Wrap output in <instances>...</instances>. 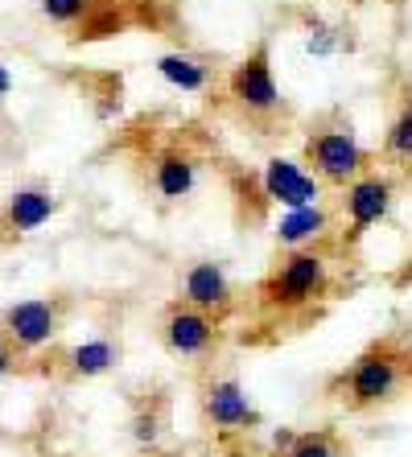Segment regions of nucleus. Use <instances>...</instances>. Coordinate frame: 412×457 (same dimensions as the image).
Listing matches in <instances>:
<instances>
[{"label":"nucleus","instance_id":"1","mask_svg":"<svg viewBox=\"0 0 412 457\" xmlns=\"http://www.w3.org/2000/svg\"><path fill=\"white\" fill-rule=\"evenodd\" d=\"M408 371H412V362L396 342H375V346H367L334 379V395H339L350 412H371V408H380V404H391L404 392Z\"/></svg>","mask_w":412,"mask_h":457},{"label":"nucleus","instance_id":"2","mask_svg":"<svg viewBox=\"0 0 412 457\" xmlns=\"http://www.w3.org/2000/svg\"><path fill=\"white\" fill-rule=\"evenodd\" d=\"M256 297L268 313H301L330 297V260L317 247H297L273 264Z\"/></svg>","mask_w":412,"mask_h":457},{"label":"nucleus","instance_id":"3","mask_svg":"<svg viewBox=\"0 0 412 457\" xmlns=\"http://www.w3.org/2000/svg\"><path fill=\"white\" fill-rule=\"evenodd\" d=\"M227 99H231V107L243 112L248 120H273L285 112V96H281V83H276L268 42L252 46V50L227 71Z\"/></svg>","mask_w":412,"mask_h":457},{"label":"nucleus","instance_id":"4","mask_svg":"<svg viewBox=\"0 0 412 457\" xmlns=\"http://www.w3.org/2000/svg\"><path fill=\"white\" fill-rule=\"evenodd\" d=\"M306 165L326 181V186H347L359 173L371 170V153L359 145L355 128L350 124H326L314 128L306 137Z\"/></svg>","mask_w":412,"mask_h":457},{"label":"nucleus","instance_id":"5","mask_svg":"<svg viewBox=\"0 0 412 457\" xmlns=\"http://www.w3.org/2000/svg\"><path fill=\"white\" fill-rule=\"evenodd\" d=\"M63 321H66V297L13 301L0 313V338L9 342L17 354H33L63 334Z\"/></svg>","mask_w":412,"mask_h":457},{"label":"nucleus","instance_id":"6","mask_svg":"<svg viewBox=\"0 0 412 457\" xmlns=\"http://www.w3.org/2000/svg\"><path fill=\"white\" fill-rule=\"evenodd\" d=\"M396 206V181L380 170L359 173L355 181L342 186V223H347V239H363L371 227H380L391 219Z\"/></svg>","mask_w":412,"mask_h":457},{"label":"nucleus","instance_id":"7","mask_svg":"<svg viewBox=\"0 0 412 457\" xmlns=\"http://www.w3.org/2000/svg\"><path fill=\"white\" fill-rule=\"evenodd\" d=\"M219 318L211 313H202V309L186 305V301H173L165 309V318H161V342H165V351L181 362H202L211 359L219 351Z\"/></svg>","mask_w":412,"mask_h":457},{"label":"nucleus","instance_id":"8","mask_svg":"<svg viewBox=\"0 0 412 457\" xmlns=\"http://www.w3.org/2000/svg\"><path fill=\"white\" fill-rule=\"evenodd\" d=\"M260 190L273 206L281 211H293V206H317L326 203V181L317 178L314 170L306 165V157H285V153H276V157L265 161V170H260Z\"/></svg>","mask_w":412,"mask_h":457},{"label":"nucleus","instance_id":"9","mask_svg":"<svg viewBox=\"0 0 412 457\" xmlns=\"http://www.w3.org/2000/svg\"><path fill=\"white\" fill-rule=\"evenodd\" d=\"M202 420L219 433H243V428L260 425V408L252 404V395L243 392V383L231 375H214L202 387Z\"/></svg>","mask_w":412,"mask_h":457},{"label":"nucleus","instance_id":"10","mask_svg":"<svg viewBox=\"0 0 412 457\" xmlns=\"http://www.w3.org/2000/svg\"><path fill=\"white\" fill-rule=\"evenodd\" d=\"M202 186V161L186 145H170V149L153 153L148 161V190L157 194L161 203H186Z\"/></svg>","mask_w":412,"mask_h":457},{"label":"nucleus","instance_id":"11","mask_svg":"<svg viewBox=\"0 0 412 457\" xmlns=\"http://www.w3.org/2000/svg\"><path fill=\"white\" fill-rule=\"evenodd\" d=\"M58 214V194L50 186H17L0 206V244H17Z\"/></svg>","mask_w":412,"mask_h":457},{"label":"nucleus","instance_id":"12","mask_svg":"<svg viewBox=\"0 0 412 457\" xmlns=\"http://www.w3.org/2000/svg\"><path fill=\"white\" fill-rule=\"evenodd\" d=\"M178 293L186 305L202 309V313H211V318H219V321L235 309V285L219 260H194V264L181 272Z\"/></svg>","mask_w":412,"mask_h":457},{"label":"nucleus","instance_id":"13","mask_svg":"<svg viewBox=\"0 0 412 457\" xmlns=\"http://www.w3.org/2000/svg\"><path fill=\"white\" fill-rule=\"evenodd\" d=\"M334 231V214L326 211V203L317 206H293L281 211V219L273 223V239L281 252H297V247H322Z\"/></svg>","mask_w":412,"mask_h":457},{"label":"nucleus","instance_id":"14","mask_svg":"<svg viewBox=\"0 0 412 457\" xmlns=\"http://www.w3.org/2000/svg\"><path fill=\"white\" fill-rule=\"evenodd\" d=\"M132 9L128 0H96V9L87 12L83 21L74 25L71 46H87V42H107V37H120V33L132 29Z\"/></svg>","mask_w":412,"mask_h":457},{"label":"nucleus","instance_id":"15","mask_svg":"<svg viewBox=\"0 0 412 457\" xmlns=\"http://www.w3.org/2000/svg\"><path fill=\"white\" fill-rule=\"evenodd\" d=\"M120 367V346L112 338H87L79 346H71L63 359L66 379H99V375Z\"/></svg>","mask_w":412,"mask_h":457},{"label":"nucleus","instance_id":"16","mask_svg":"<svg viewBox=\"0 0 412 457\" xmlns=\"http://www.w3.org/2000/svg\"><path fill=\"white\" fill-rule=\"evenodd\" d=\"M153 71H157L173 91H186V96H202V91L211 87V66L190 50H165L157 62H153Z\"/></svg>","mask_w":412,"mask_h":457},{"label":"nucleus","instance_id":"17","mask_svg":"<svg viewBox=\"0 0 412 457\" xmlns=\"http://www.w3.org/2000/svg\"><path fill=\"white\" fill-rule=\"evenodd\" d=\"M281 457H347V445L330 428H309V433H297Z\"/></svg>","mask_w":412,"mask_h":457},{"label":"nucleus","instance_id":"18","mask_svg":"<svg viewBox=\"0 0 412 457\" xmlns=\"http://www.w3.org/2000/svg\"><path fill=\"white\" fill-rule=\"evenodd\" d=\"M383 157L388 161H404V165H412V99L391 116L388 132H383Z\"/></svg>","mask_w":412,"mask_h":457},{"label":"nucleus","instance_id":"19","mask_svg":"<svg viewBox=\"0 0 412 457\" xmlns=\"http://www.w3.org/2000/svg\"><path fill=\"white\" fill-rule=\"evenodd\" d=\"M96 9V0H42V17L50 25H66V29H74V25L83 21L87 12Z\"/></svg>","mask_w":412,"mask_h":457},{"label":"nucleus","instance_id":"20","mask_svg":"<svg viewBox=\"0 0 412 457\" xmlns=\"http://www.w3.org/2000/svg\"><path fill=\"white\" fill-rule=\"evenodd\" d=\"M306 29H309L306 50L314 54V58H330L334 50H342L339 29H330V25H322V21H306Z\"/></svg>","mask_w":412,"mask_h":457},{"label":"nucleus","instance_id":"21","mask_svg":"<svg viewBox=\"0 0 412 457\" xmlns=\"http://www.w3.org/2000/svg\"><path fill=\"white\" fill-rule=\"evenodd\" d=\"M132 441H137L140 449H153L161 441V412H153V408H140L137 416H132Z\"/></svg>","mask_w":412,"mask_h":457},{"label":"nucleus","instance_id":"22","mask_svg":"<svg viewBox=\"0 0 412 457\" xmlns=\"http://www.w3.org/2000/svg\"><path fill=\"white\" fill-rule=\"evenodd\" d=\"M13 371H17V351L0 338V379H4V375H13Z\"/></svg>","mask_w":412,"mask_h":457},{"label":"nucleus","instance_id":"23","mask_svg":"<svg viewBox=\"0 0 412 457\" xmlns=\"http://www.w3.org/2000/svg\"><path fill=\"white\" fill-rule=\"evenodd\" d=\"M391 288H412V255L391 272Z\"/></svg>","mask_w":412,"mask_h":457},{"label":"nucleus","instance_id":"24","mask_svg":"<svg viewBox=\"0 0 412 457\" xmlns=\"http://www.w3.org/2000/svg\"><path fill=\"white\" fill-rule=\"evenodd\" d=\"M9 91H13V75H9V66L0 62V99H9Z\"/></svg>","mask_w":412,"mask_h":457}]
</instances>
